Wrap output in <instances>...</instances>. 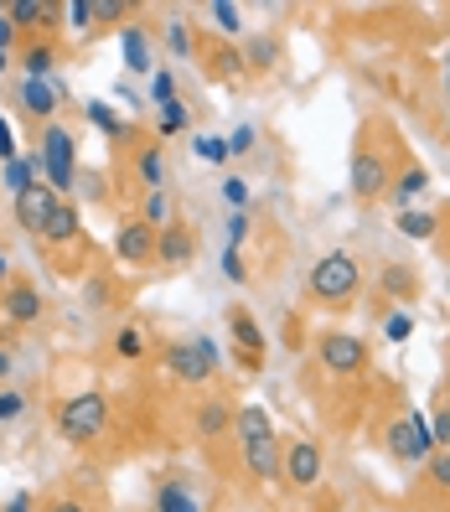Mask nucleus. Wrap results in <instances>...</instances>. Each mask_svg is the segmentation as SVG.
<instances>
[{
	"label": "nucleus",
	"instance_id": "49530a36",
	"mask_svg": "<svg viewBox=\"0 0 450 512\" xmlns=\"http://www.w3.org/2000/svg\"><path fill=\"white\" fill-rule=\"evenodd\" d=\"M238 68H244V57H238L233 47H223V52H218V73H223V78H233Z\"/></svg>",
	"mask_w": 450,
	"mask_h": 512
},
{
	"label": "nucleus",
	"instance_id": "72a5a7b5",
	"mask_svg": "<svg viewBox=\"0 0 450 512\" xmlns=\"http://www.w3.org/2000/svg\"><path fill=\"white\" fill-rule=\"evenodd\" d=\"M383 337H388V342H409V337H414V311H388Z\"/></svg>",
	"mask_w": 450,
	"mask_h": 512
},
{
	"label": "nucleus",
	"instance_id": "37998d69",
	"mask_svg": "<svg viewBox=\"0 0 450 512\" xmlns=\"http://www.w3.org/2000/svg\"><path fill=\"white\" fill-rule=\"evenodd\" d=\"M259 145V135H254V125H238L233 135H228V156H249V150Z\"/></svg>",
	"mask_w": 450,
	"mask_h": 512
},
{
	"label": "nucleus",
	"instance_id": "5fc2aeb1",
	"mask_svg": "<svg viewBox=\"0 0 450 512\" xmlns=\"http://www.w3.org/2000/svg\"><path fill=\"white\" fill-rule=\"evenodd\" d=\"M6 269H11V259H6V254H0V280H6Z\"/></svg>",
	"mask_w": 450,
	"mask_h": 512
},
{
	"label": "nucleus",
	"instance_id": "09e8293b",
	"mask_svg": "<svg viewBox=\"0 0 450 512\" xmlns=\"http://www.w3.org/2000/svg\"><path fill=\"white\" fill-rule=\"evenodd\" d=\"M94 16H104V21H119V16H125V6H119V0H94Z\"/></svg>",
	"mask_w": 450,
	"mask_h": 512
},
{
	"label": "nucleus",
	"instance_id": "ddd939ff",
	"mask_svg": "<svg viewBox=\"0 0 450 512\" xmlns=\"http://www.w3.org/2000/svg\"><path fill=\"white\" fill-rule=\"evenodd\" d=\"M156 259H161L166 269L192 264V259H197V233H192L187 223H166V228L156 233Z\"/></svg>",
	"mask_w": 450,
	"mask_h": 512
},
{
	"label": "nucleus",
	"instance_id": "864d4df0",
	"mask_svg": "<svg viewBox=\"0 0 450 512\" xmlns=\"http://www.w3.org/2000/svg\"><path fill=\"white\" fill-rule=\"evenodd\" d=\"M445 94H450V52H445Z\"/></svg>",
	"mask_w": 450,
	"mask_h": 512
},
{
	"label": "nucleus",
	"instance_id": "473e14b6",
	"mask_svg": "<svg viewBox=\"0 0 450 512\" xmlns=\"http://www.w3.org/2000/svg\"><path fill=\"white\" fill-rule=\"evenodd\" d=\"M192 156L207 166H223L228 161V140L223 135H192Z\"/></svg>",
	"mask_w": 450,
	"mask_h": 512
},
{
	"label": "nucleus",
	"instance_id": "bb28decb",
	"mask_svg": "<svg viewBox=\"0 0 450 512\" xmlns=\"http://www.w3.org/2000/svg\"><path fill=\"white\" fill-rule=\"evenodd\" d=\"M83 114H88V125H94V130H104L109 140H119V135L130 130L125 119H119V114H114V109H109L104 99H88V104H83Z\"/></svg>",
	"mask_w": 450,
	"mask_h": 512
},
{
	"label": "nucleus",
	"instance_id": "c756f323",
	"mask_svg": "<svg viewBox=\"0 0 450 512\" xmlns=\"http://www.w3.org/2000/svg\"><path fill=\"white\" fill-rule=\"evenodd\" d=\"M140 223H150V228H166L171 223V192L161 187V192H145V207H140Z\"/></svg>",
	"mask_w": 450,
	"mask_h": 512
},
{
	"label": "nucleus",
	"instance_id": "6e6552de",
	"mask_svg": "<svg viewBox=\"0 0 450 512\" xmlns=\"http://www.w3.org/2000/svg\"><path fill=\"white\" fill-rule=\"evenodd\" d=\"M388 161L378 156V150H357L352 156V166H347V187H352V197H363V202H373V197H388Z\"/></svg>",
	"mask_w": 450,
	"mask_h": 512
},
{
	"label": "nucleus",
	"instance_id": "e433bc0d",
	"mask_svg": "<svg viewBox=\"0 0 450 512\" xmlns=\"http://www.w3.org/2000/svg\"><path fill=\"white\" fill-rule=\"evenodd\" d=\"M223 202L233 207V213H249V182L244 176H228L223 182Z\"/></svg>",
	"mask_w": 450,
	"mask_h": 512
},
{
	"label": "nucleus",
	"instance_id": "c85d7f7f",
	"mask_svg": "<svg viewBox=\"0 0 450 512\" xmlns=\"http://www.w3.org/2000/svg\"><path fill=\"white\" fill-rule=\"evenodd\" d=\"M21 68H26V78H47V73L57 68V47H52V42L26 47V52H21Z\"/></svg>",
	"mask_w": 450,
	"mask_h": 512
},
{
	"label": "nucleus",
	"instance_id": "cd10ccee",
	"mask_svg": "<svg viewBox=\"0 0 450 512\" xmlns=\"http://www.w3.org/2000/svg\"><path fill=\"white\" fill-rule=\"evenodd\" d=\"M244 63H249V68H259V73H269V68L280 63V37H249Z\"/></svg>",
	"mask_w": 450,
	"mask_h": 512
},
{
	"label": "nucleus",
	"instance_id": "393cba45",
	"mask_svg": "<svg viewBox=\"0 0 450 512\" xmlns=\"http://www.w3.org/2000/svg\"><path fill=\"white\" fill-rule=\"evenodd\" d=\"M378 285L394 295V300H414L419 295V275L409 264H383V275H378Z\"/></svg>",
	"mask_w": 450,
	"mask_h": 512
},
{
	"label": "nucleus",
	"instance_id": "4468645a",
	"mask_svg": "<svg viewBox=\"0 0 450 512\" xmlns=\"http://www.w3.org/2000/svg\"><path fill=\"white\" fill-rule=\"evenodd\" d=\"M0 316H6L11 326L42 321V290L37 285H6V295H0Z\"/></svg>",
	"mask_w": 450,
	"mask_h": 512
},
{
	"label": "nucleus",
	"instance_id": "20e7f679",
	"mask_svg": "<svg viewBox=\"0 0 450 512\" xmlns=\"http://www.w3.org/2000/svg\"><path fill=\"white\" fill-rule=\"evenodd\" d=\"M42 176H47V187L57 197L78 187V140H73V130H63V125L42 130Z\"/></svg>",
	"mask_w": 450,
	"mask_h": 512
},
{
	"label": "nucleus",
	"instance_id": "3c124183",
	"mask_svg": "<svg viewBox=\"0 0 450 512\" xmlns=\"http://www.w3.org/2000/svg\"><path fill=\"white\" fill-rule=\"evenodd\" d=\"M47 512H88V502H78V497H57Z\"/></svg>",
	"mask_w": 450,
	"mask_h": 512
},
{
	"label": "nucleus",
	"instance_id": "c03bdc74",
	"mask_svg": "<svg viewBox=\"0 0 450 512\" xmlns=\"http://www.w3.org/2000/svg\"><path fill=\"white\" fill-rule=\"evenodd\" d=\"M16 150H21V145H16V130H11V119L0 114V161L11 166V161H16Z\"/></svg>",
	"mask_w": 450,
	"mask_h": 512
},
{
	"label": "nucleus",
	"instance_id": "58836bf2",
	"mask_svg": "<svg viewBox=\"0 0 450 512\" xmlns=\"http://www.w3.org/2000/svg\"><path fill=\"white\" fill-rule=\"evenodd\" d=\"M223 280L228 285H249V269H244V254L238 249H223Z\"/></svg>",
	"mask_w": 450,
	"mask_h": 512
},
{
	"label": "nucleus",
	"instance_id": "ea45409f",
	"mask_svg": "<svg viewBox=\"0 0 450 512\" xmlns=\"http://www.w3.org/2000/svg\"><path fill=\"white\" fill-rule=\"evenodd\" d=\"M425 425H430V440H435V450H450V409H435V414L425 419Z\"/></svg>",
	"mask_w": 450,
	"mask_h": 512
},
{
	"label": "nucleus",
	"instance_id": "f03ea898",
	"mask_svg": "<svg viewBox=\"0 0 450 512\" xmlns=\"http://www.w3.org/2000/svg\"><path fill=\"white\" fill-rule=\"evenodd\" d=\"M218 368H223V352L213 337H187V342L166 347V373L176 383H213Z\"/></svg>",
	"mask_w": 450,
	"mask_h": 512
},
{
	"label": "nucleus",
	"instance_id": "1a4fd4ad",
	"mask_svg": "<svg viewBox=\"0 0 450 512\" xmlns=\"http://www.w3.org/2000/svg\"><path fill=\"white\" fill-rule=\"evenodd\" d=\"M228 331H233V352H238V363H244L249 373L264 368V331L249 311H228Z\"/></svg>",
	"mask_w": 450,
	"mask_h": 512
},
{
	"label": "nucleus",
	"instance_id": "f704fd0d",
	"mask_svg": "<svg viewBox=\"0 0 450 512\" xmlns=\"http://www.w3.org/2000/svg\"><path fill=\"white\" fill-rule=\"evenodd\" d=\"M63 16H68V26L73 32H94V0H73V6H63Z\"/></svg>",
	"mask_w": 450,
	"mask_h": 512
},
{
	"label": "nucleus",
	"instance_id": "9d476101",
	"mask_svg": "<svg viewBox=\"0 0 450 512\" xmlns=\"http://www.w3.org/2000/svg\"><path fill=\"white\" fill-rule=\"evenodd\" d=\"M114 254H119V264H150V259H156V228L140 223V218L119 223V233H114Z\"/></svg>",
	"mask_w": 450,
	"mask_h": 512
},
{
	"label": "nucleus",
	"instance_id": "8fccbe9b",
	"mask_svg": "<svg viewBox=\"0 0 450 512\" xmlns=\"http://www.w3.org/2000/svg\"><path fill=\"white\" fill-rule=\"evenodd\" d=\"M11 42H16V26H11L6 11H0V52H11Z\"/></svg>",
	"mask_w": 450,
	"mask_h": 512
},
{
	"label": "nucleus",
	"instance_id": "a19ab883",
	"mask_svg": "<svg viewBox=\"0 0 450 512\" xmlns=\"http://www.w3.org/2000/svg\"><path fill=\"white\" fill-rule=\"evenodd\" d=\"M26 414V394H16V388H0V425L6 419H21Z\"/></svg>",
	"mask_w": 450,
	"mask_h": 512
},
{
	"label": "nucleus",
	"instance_id": "de8ad7c7",
	"mask_svg": "<svg viewBox=\"0 0 450 512\" xmlns=\"http://www.w3.org/2000/svg\"><path fill=\"white\" fill-rule=\"evenodd\" d=\"M0 512H37V502H32V492H11V502Z\"/></svg>",
	"mask_w": 450,
	"mask_h": 512
},
{
	"label": "nucleus",
	"instance_id": "4c0bfd02",
	"mask_svg": "<svg viewBox=\"0 0 450 512\" xmlns=\"http://www.w3.org/2000/svg\"><path fill=\"white\" fill-rule=\"evenodd\" d=\"M166 42H171L176 57H192V37H187V21H182V16H171V21H166Z\"/></svg>",
	"mask_w": 450,
	"mask_h": 512
},
{
	"label": "nucleus",
	"instance_id": "dca6fc26",
	"mask_svg": "<svg viewBox=\"0 0 450 512\" xmlns=\"http://www.w3.org/2000/svg\"><path fill=\"white\" fill-rule=\"evenodd\" d=\"M192 435H197V440H223V435H233V409H228L223 399L197 404V414H192Z\"/></svg>",
	"mask_w": 450,
	"mask_h": 512
},
{
	"label": "nucleus",
	"instance_id": "c9c22d12",
	"mask_svg": "<svg viewBox=\"0 0 450 512\" xmlns=\"http://www.w3.org/2000/svg\"><path fill=\"white\" fill-rule=\"evenodd\" d=\"M150 99H156L161 109H166V104H176V73H161V68L150 73Z\"/></svg>",
	"mask_w": 450,
	"mask_h": 512
},
{
	"label": "nucleus",
	"instance_id": "9b49d317",
	"mask_svg": "<svg viewBox=\"0 0 450 512\" xmlns=\"http://www.w3.org/2000/svg\"><path fill=\"white\" fill-rule=\"evenodd\" d=\"M150 512H202V497H197V481L182 476V471H171L156 481V507Z\"/></svg>",
	"mask_w": 450,
	"mask_h": 512
},
{
	"label": "nucleus",
	"instance_id": "423d86ee",
	"mask_svg": "<svg viewBox=\"0 0 450 512\" xmlns=\"http://www.w3.org/2000/svg\"><path fill=\"white\" fill-rule=\"evenodd\" d=\"M321 476H326L321 445H316L311 435L290 440V445H285V481H290V487H295V492H311V487H321Z\"/></svg>",
	"mask_w": 450,
	"mask_h": 512
},
{
	"label": "nucleus",
	"instance_id": "7c9ffc66",
	"mask_svg": "<svg viewBox=\"0 0 450 512\" xmlns=\"http://www.w3.org/2000/svg\"><path fill=\"white\" fill-rule=\"evenodd\" d=\"M187 125H192V114H187V104H182V99H176V104H166V109L156 114V135H161V140L182 135Z\"/></svg>",
	"mask_w": 450,
	"mask_h": 512
},
{
	"label": "nucleus",
	"instance_id": "412c9836",
	"mask_svg": "<svg viewBox=\"0 0 450 512\" xmlns=\"http://www.w3.org/2000/svg\"><path fill=\"white\" fill-rule=\"evenodd\" d=\"M233 435H238V445L275 440V425H269V414H264L259 404H244V409H233Z\"/></svg>",
	"mask_w": 450,
	"mask_h": 512
},
{
	"label": "nucleus",
	"instance_id": "5701e85b",
	"mask_svg": "<svg viewBox=\"0 0 450 512\" xmlns=\"http://www.w3.org/2000/svg\"><path fill=\"white\" fill-rule=\"evenodd\" d=\"M394 228H399L404 238H414V244H430L435 228H440V218L430 213V207H404V213L394 218Z\"/></svg>",
	"mask_w": 450,
	"mask_h": 512
},
{
	"label": "nucleus",
	"instance_id": "aec40b11",
	"mask_svg": "<svg viewBox=\"0 0 450 512\" xmlns=\"http://www.w3.org/2000/svg\"><path fill=\"white\" fill-rule=\"evenodd\" d=\"M21 109L32 119H52L57 114V88L47 78H21Z\"/></svg>",
	"mask_w": 450,
	"mask_h": 512
},
{
	"label": "nucleus",
	"instance_id": "4d7b16f0",
	"mask_svg": "<svg viewBox=\"0 0 450 512\" xmlns=\"http://www.w3.org/2000/svg\"><path fill=\"white\" fill-rule=\"evenodd\" d=\"M445 409H450V388H445Z\"/></svg>",
	"mask_w": 450,
	"mask_h": 512
},
{
	"label": "nucleus",
	"instance_id": "f8f14e48",
	"mask_svg": "<svg viewBox=\"0 0 450 512\" xmlns=\"http://www.w3.org/2000/svg\"><path fill=\"white\" fill-rule=\"evenodd\" d=\"M244 466H249V476L264 481V487H275V481H285V445L280 440H249Z\"/></svg>",
	"mask_w": 450,
	"mask_h": 512
},
{
	"label": "nucleus",
	"instance_id": "79ce46f5",
	"mask_svg": "<svg viewBox=\"0 0 450 512\" xmlns=\"http://www.w3.org/2000/svg\"><path fill=\"white\" fill-rule=\"evenodd\" d=\"M425 466H430V481H435V487H440V492H450V450H435V456H430Z\"/></svg>",
	"mask_w": 450,
	"mask_h": 512
},
{
	"label": "nucleus",
	"instance_id": "4be33fe9",
	"mask_svg": "<svg viewBox=\"0 0 450 512\" xmlns=\"http://www.w3.org/2000/svg\"><path fill=\"white\" fill-rule=\"evenodd\" d=\"M135 176H140L145 192H161V187H166V145H140Z\"/></svg>",
	"mask_w": 450,
	"mask_h": 512
},
{
	"label": "nucleus",
	"instance_id": "39448f33",
	"mask_svg": "<svg viewBox=\"0 0 450 512\" xmlns=\"http://www.w3.org/2000/svg\"><path fill=\"white\" fill-rule=\"evenodd\" d=\"M383 445H388V456H394L399 466H425L435 456V440H430L425 414H399L394 425L383 430Z\"/></svg>",
	"mask_w": 450,
	"mask_h": 512
},
{
	"label": "nucleus",
	"instance_id": "f257e3e1",
	"mask_svg": "<svg viewBox=\"0 0 450 512\" xmlns=\"http://www.w3.org/2000/svg\"><path fill=\"white\" fill-rule=\"evenodd\" d=\"M104 425H109V399L99 388H83V394H68L57 404V435L68 445H94L104 435Z\"/></svg>",
	"mask_w": 450,
	"mask_h": 512
},
{
	"label": "nucleus",
	"instance_id": "603ef678",
	"mask_svg": "<svg viewBox=\"0 0 450 512\" xmlns=\"http://www.w3.org/2000/svg\"><path fill=\"white\" fill-rule=\"evenodd\" d=\"M11 368H16V347H0V378H11Z\"/></svg>",
	"mask_w": 450,
	"mask_h": 512
},
{
	"label": "nucleus",
	"instance_id": "f3484780",
	"mask_svg": "<svg viewBox=\"0 0 450 512\" xmlns=\"http://www.w3.org/2000/svg\"><path fill=\"white\" fill-rule=\"evenodd\" d=\"M78 228H83L78 207L57 197V202H52V213H47V223H42V238H47V244H57V249H68L73 238H78Z\"/></svg>",
	"mask_w": 450,
	"mask_h": 512
},
{
	"label": "nucleus",
	"instance_id": "6ab92c4d",
	"mask_svg": "<svg viewBox=\"0 0 450 512\" xmlns=\"http://www.w3.org/2000/svg\"><path fill=\"white\" fill-rule=\"evenodd\" d=\"M425 192H430V171L425 166H404L394 182H388V202H394L399 213H404V207H414V197H425Z\"/></svg>",
	"mask_w": 450,
	"mask_h": 512
},
{
	"label": "nucleus",
	"instance_id": "7ed1b4c3",
	"mask_svg": "<svg viewBox=\"0 0 450 512\" xmlns=\"http://www.w3.org/2000/svg\"><path fill=\"white\" fill-rule=\"evenodd\" d=\"M357 280H363L357 259L342 254V249H332V254H321V259L311 264V280H306V285H311V295L321 300V306H342V300H352Z\"/></svg>",
	"mask_w": 450,
	"mask_h": 512
},
{
	"label": "nucleus",
	"instance_id": "2eb2a0df",
	"mask_svg": "<svg viewBox=\"0 0 450 512\" xmlns=\"http://www.w3.org/2000/svg\"><path fill=\"white\" fill-rule=\"evenodd\" d=\"M52 202H57V192H52L47 182H37L32 192H21V197H16V223H21L26 233H37V238H42V223H47V213H52Z\"/></svg>",
	"mask_w": 450,
	"mask_h": 512
},
{
	"label": "nucleus",
	"instance_id": "2f4dec72",
	"mask_svg": "<svg viewBox=\"0 0 450 512\" xmlns=\"http://www.w3.org/2000/svg\"><path fill=\"white\" fill-rule=\"evenodd\" d=\"M114 357H125V363H135V357H145V331L130 321L114 331Z\"/></svg>",
	"mask_w": 450,
	"mask_h": 512
},
{
	"label": "nucleus",
	"instance_id": "6e6d98bb",
	"mask_svg": "<svg viewBox=\"0 0 450 512\" xmlns=\"http://www.w3.org/2000/svg\"><path fill=\"white\" fill-rule=\"evenodd\" d=\"M6 68H11V57H6V52H0V73H6Z\"/></svg>",
	"mask_w": 450,
	"mask_h": 512
},
{
	"label": "nucleus",
	"instance_id": "a18cd8bd",
	"mask_svg": "<svg viewBox=\"0 0 450 512\" xmlns=\"http://www.w3.org/2000/svg\"><path fill=\"white\" fill-rule=\"evenodd\" d=\"M244 238H249V213H233L228 218V249H244Z\"/></svg>",
	"mask_w": 450,
	"mask_h": 512
},
{
	"label": "nucleus",
	"instance_id": "b1692460",
	"mask_svg": "<svg viewBox=\"0 0 450 512\" xmlns=\"http://www.w3.org/2000/svg\"><path fill=\"white\" fill-rule=\"evenodd\" d=\"M6 16H11V26H52L57 6H52V0H11Z\"/></svg>",
	"mask_w": 450,
	"mask_h": 512
},
{
	"label": "nucleus",
	"instance_id": "0eeeda50",
	"mask_svg": "<svg viewBox=\"0 0 450 512\" xmlns=\"http://www.w3.org/2000/svg\"><path fill=\"white\" fill-rule=\"evenodd\" d=\"M316 357H321L326 373L347 378V373H363V368H368V342H363V337H347V331H326L321 347H316Z\"/></svg>",
	"mask_w": 450,
	"mask_h": 512
},
{
	"label": "nucleus",
	"instance_id": "a878e982",
	"mask_svg": "<svg viewBox=\"0 0 450 512\" xmlns=\"http://www.w3.org/2000/svg\"><path fill=\"white\" fill-rule=\"evenodd\" d=\"M207 21H213L223 37H244V11H238L233 0H207Z\"/></svg>",
	"mask_w": 450,
	"mask_h": 512
},
{
	"label": "nucleus",
	"instance_id": "a211bd4d",
	"mask_svg": "<svg viewBox=\"0 0 450 512\" xmlns=\"http://www.w3.org/2000/svg\"><path fill=\"white\" fill-rule=\"evenodd\" d=\"M119 52H125V68L130 73H140V78H150L156 73V63H150V37H145V26H119Z\"/></svg>",
	"mask_w": 450,
	"mask_h": 512
}]
</instances>
